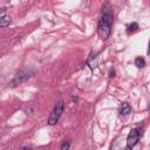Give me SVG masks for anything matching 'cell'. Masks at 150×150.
Segmentation results:
<instances>
[{
	"label": "cell",
	"instance_id": "3",
	"mask_svg": "<svg viewBox=\"0 0 150 150\" xmlns=\"http://www.w3.org/2000/svg\"><path fill=\"white\" fill-rule=\"evenodd\" d=\"M63 109H64L63 102H62V101L56 102V104H55V107H54V109H53V112L50 114V116H49L47 123H48L49 125H55V124L59 122V120H60V117H61V115H62V112H63Z\"/></svg>",
	"mask_w": 150,
	"mask_h": 150
},
{
	"label": "cell",
	"instance_id": "2",
	"mask_svg": "<svg viewBox=\"0 0 150 150\" xmlns=\"http://www.w3.org/2000/svg\"><path fill=\"white\" fill-rule=\"evenodd\" d=\"M33 74H34V70L30 69V68H25V69L20 70V71L15 75V77L12 80L11 87H16V86H19V84L26 82L27 80H29V79L33 76Z\"/></svg>",
	"mask_w": 150,
	"mask_h": 150
},
{
	"label": "cell",
	"instance_id": "5",
	"mask_svg": "<svg viewBox=\"0 0 150 150\" xmlns=\"http://www.w3.org/2000/svg\"><path fill=\"white\" fill-rule=\"evenodd\" d=\"M131 112V107L128 102H123L121 105H120V114L123 115V116H127Z\"/></svg>",
	"mask_w": 150,
	"mask_h": 150
},
{
	"label": "cell",
	"instance_id": "11",
	"mask_svg": "<svg viewBox=\"0 0 150 150\" xmlns=\"http://www.w3.org/2000/svg\"><path fill=\"white\" fill-rule=\"evenodd\" d=\"M109 76H110V77H114V76H115V71H114V69L110 70V75H109Z\"/></svg>",
	"mask_w": 150,
	"mask_h": 150
},
{
	"label": "cell",
	"instance_id": "9",
	"mask_svg": "<svg viewBox=\"0 0 150 150\" xmlns=\"http://www.w3.org/2000/svg\"><path fill=\"white\" fill-rule=\"evenodd\" d=\"M69 148H70V142L69 141H63L62 144H61L60 150H69Z\"/></svg>",
	"mask_w": 150,
	"mask_h": 150
},
{
	"label": "cell",
	"instance_id": "13",
	"mask_svg": "<svg viewBox=\"0 0 150 150\" xmlns=\"http://www.w3.org/2000/svg\"><path fill=\"white\" fill-rule=\"evenodd\" d=\"M124 150H131V149H128V148H127V149H124Z\"/></svg>",
	"mask_w": 150,
	"mask_h": 150
},
{
	"label": "cell",
	"instance_id": "7",
	"mask_svg": "<svg viewBox=\"0 0 150 150\" xmlns=\"http://www.w3.org/2000/svg\"><path fill=\"white\" fill-rule=\"evenodd\" d=\"M135 66H136L137 68H144V67H145V60H144V57L137 56V57L135 59Z\"/></svg>",
	"mask_w": 150,
	"mask_h": 150
},
{
	"label": "cell",
	"instance_id": "1",
	"mask_svg": "<svg viewBox=\"0 0 150 150\" xmlns=\"http://www.w3.org/2000/svg\"><path fill=\"white\" fill-rule=\"evenodd\" d=\"M114 23V11L109 4H105L101 12V18L97 23V33L102 40H107L111 34Z\"/></svg>",
	"mask_w": 150,
	"mask_h": 150
},
{
	"label": "cell",
	"instance_id": "6",
	"mask_svg": "<svg viewBox=\"0 0 150 150\" xmlns=\"http://www.w3.org/2000/svg\"><path fill=\"white\" fill-rule=\"evenodd\" d=\"M11 23H12V20L9 16H7V15L0 16V27H8Z\"/></svg>",
	"mask_w": 150,
	"mask_h": 150
},
{
	"label": "cell",
	"instance_id": "10",
	"mask_svg": "<svg viewBox=\"0 0 150 150\" xmlns=\"http://www.w3.org/2000/svg\"><path fill=\"white\" fill-rule=\"evenodd\" d=\"M19 150H32V148H30V146H22V148H20Z\"/></svg>",
	"mask_w": 150,
	"mask_h": 150
},
{
	"label": "cell",
	"instance_id": "4",
	"mask_svg": "<svg viewBox=\"0 0 150 150\" xmlns=\"http://www.w3.org/2000/svg\"><path fill=\"white\" fill-rule=\"evenodd\" d=\"M139 137H141V134L137 129H131L130 132L128 134L127 136V148L128 149H132L139 141Z\"/></svg>",
	"mask_w": 150,
	"mask_h": 150
},
{
	"label": "cell",
	"instance_id": "12",
	"mask_svg": "<svg viewBox=\"0 0 150 150\" xmlns=\"http://www.w3.org/2000/svg\"><path fill=\"white\" fill-rule=\"evenodd\" d=\"M6 12V8L5 7H2V8H0V14H4Z\"/></svg>",
	"mask_w": 150,
	"mask_h": 150
},
{
	"label": "cell",
	"instance_id": "8",
	"mask_svg": "<svg viewBox=\"0 0 150 150\" xmlns=\"http://www.w3.org/2000/svg\"><path fill=\"white\" fill-rule=\"evenodd\" d=\"M138 29V23L137 22H132V23H130L129 26H128V33H132V32H135V30H137Z\"/></svg>",
	"mask_w": 150,
	"mask_h": 150
}]
</instances>
